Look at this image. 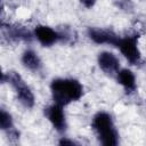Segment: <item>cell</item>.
<instances>
[{
	"mask_svg": "<svg viewBox=\"0 0 146 146\" xmlns=\"http://www.w3.org/2000/svg\"><path fill=\"white\" fill-rule=\"evenodd\" d=\"M76 143L74 140H71V139H67V138H62L59 140V145H75Z\"/></svg>",
	"mask_w": 146,
	"mask_h": 146,
	"instance_id": "obj_14",
	"label": "cell"
},
{
	"mask_svg": "<svg viewBox=\"0 0 146 146\" xmlns=\"http://www.w3.org/2000/svg\"><path fill=\"white\" fill-rule=\"evenodd\" d=\"M21 62L24 67H26L27 70L33 71V72H39L42 67V62H41L39 55L32 49H27L22 54Z\"/></svg>",
	"mask_w": 146,
	"mask_h": 146,
	"instance_id": "obj_12",
	"label": "cell"
},
{
	"mask_svg": "<svg viewBox=\"0 0 146 146\" xmlns=\"http://www.w3.org/2000/svg\"><path fill=\"white\" fill-rule=\"evenodd\" d=\"M0 127H1V130L6 132V135L10 140H17L19 138V132L16 130L14 125L11 115L3 108L0 112Z\"/></svg>",
	"mask_w": 146,
	"mask_h": 146,
	"instance_id": "obj_11",
	"label": "cell"
},
{
	"mask_svg": "<svg viewBox=\"0 0 146 146\" xmlns=\"http://www.w3.org/2000/svg\"><path fill=\"white\" fill-rule=\"evenodd\" d=\"M91 128L102 145L115 146L119 144V133L112 116L104 111L97 112L91 120Z\"/></svg>",
	"mask_w": 146,
	"mask_h": 146,
	"instance_id": "obj_2",
	"label": "cell"
},
{
	"mask_svg": "<svg viewBox=\"0 0 146 146\" xmlns=\"http://www.w3.org/2000/svg\"><path fill=\"white\" fill-rule=\"evenodd\" d=\"M97 62L100 70L107 75H111V76L116 75V73L120 70V60L113 52H110V51L99 52L97 57Z\"/></svg>",
	"mask_w": 146,
	"mask_h": 146,
	"instance_id": "obj_8",
	"label": "cell"
},
{
	"mask_svg": "<svg viewBox=\"0 0 146 146\" xmlns=\"http://www.w3.org/2000/svg\"><path fill=\"white\" fill-rule=\"evenodd\" d=\"M34 38L43 47H51L65 39V35L47 25H38L33 31Z\"/></svg>",
	"mask_w": 146,
	"mask_h": 146,
	"instance_id": "obj_5",
	"label": "cell"
},
{
	"mask_svg": "<svg viewBox=\"0 0 146 146\" xmlns=\"http://www.w3.org/2000/svg\"><path fill=\"white\" fill-rule=\"evenodd\" d=\"M2 31H3L5 35L9 40H11V41L30 42L32 40V38L34 36V34L31 31H29L26 27L19 26V25H8V26H5L2 24Z\"/></svg>",
	"mask_w": 146,
	"mask_h": 146,
	"instance_id": "obj_9",
	"label": "cell"
},
{
	"mask_svg": "<svg viewBox=\"0 0 146 146\" xmlns=\"http://www.w3.org/2000/svg\"><path fill=\"white\" fill-rule=\"evenodd\" d=\"M63 107L64 106L54 103L44 108V115H46L47 120L50 122V124L54 127V129L59 133H63L67 127Z\"/></svg>",
	"mask_w": 146,
	"mask_h": 146,
	"instance_id": "obj_6",
	"label": "cell"
},
{
	"mask_svg": "<svg viewBox=\"0 0 146 146\" xmlns=\"http://www.w3.org/2000/svg\"><path fill=\"white\" fill-rule=\"evenodd\" d=\"M81 2V5L86 8H92L96 3V0H79Z\"/></svg>",
	"mask_w": 146,
	"mask_h": 146,
	"instance_id": "obj_13",
	"label": "cell"
},
{
	"mask_svg": "<svg viewBox=\"0 0 146 146\" xmlns=\"http://www.w3.org/2000/svg\"><path fill=\"white\" fill-rule=\"evenodd\" d=\"M2 81L7 82L11 86V88L15 91L17 100L24 107L32 108L34 106V103H35L34 95H33L32 90L30 89V87L24 81V79L21 76V74H18L15 71H9L7 73H3Z\"/></svg>",
	"mask_w": 146,
	"mask_h": 146,
	"instance_id": "obj_3",
	"label": "cell"
},
{
	"mask_svg": "<svg viewBox=\"0 0 146 146\" xmlns=\"http://www.w3.org/2000/svg\"><path fill=\"white\" fill-rule=\"evenodd\" d=\"M50 91L54 103L65 107L83 96V86L76 79L57 78L51 81Z\"/></svg>",
	"mask_w": 146,
	"mask_h": 146,
	"instance_id": "obj_1",
	"label": "cell"
},
{
	"mask_svg": "<svg viewBox=\"0 0 146 146\" xmlns=\"http://www.w3.org/2000/svg\"><path fill=\"white\" fill-rule=\"evenodd\" d=\"M138 34L120 36L115 44V47L131 65H139L141 63V54L138 47Z\"/></svg>",
	"mask_w": 146,
	"mask_h": 146,
	"instance_id": "obj_4",
	"label": "cell"
},
{
	"mask_svg": "<svg viewBox=\"0 0 146 146\" xmlns=\"http://www.w3.org/2000/svg\"><path fill=\"white\" fill-rule=\"evenodd\" d=\"M88 36L92 42L97 44H111L114 47L120 38V35H117L112 30H106L100 27H89Z\"/></svg>",
	"mask_w": 146,
	"mask_h": 146,
	"instance_id": "obj_7",
	"label": "cell"
},
{
	"mask_svg": "<svg viewBox=\"0 0 146 146\" xmlns=\"http://www.w3.org/2000/svg\"><path fill=\"white\" fill-rule=\"evenodd\" d=\"M115 76H116L119 84L122 86V88L124 89V91L127 94H132L136 91V89H137L136 76L130 70L121 68V70H119V72L116 73Z\"/></svg>",
	"mask_w": 146,
	"mask_h": 146,
	"instance_id": "obj_10",
	"label": "cell"
}]
</instances>
